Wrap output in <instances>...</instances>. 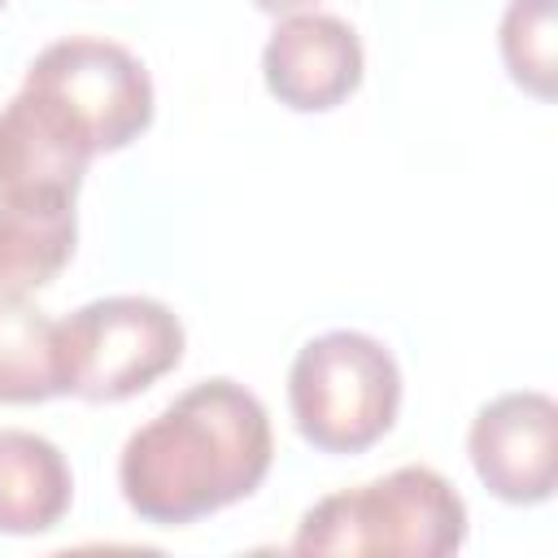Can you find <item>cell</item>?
<instances>
[{
    "instance_id": "9",
    "label": "cell",
    "mask_w": 558,
    "mask_h": 558,
    "mask_svg": "<svg viewBox=\"0 0 558 558\" xmlns=\"http://www.w3.org/2000/svg\"><path fill=\"white\" fill-rule=\"evenodd\" d=\"M74 497L65 453L26 427H0V532L39 536L52 532Z\"/></svg>"
},
{
    "instance_id": "4",
    "label": "cell",
    "mask_w": 558,
    "mask_h": 558,
    "mask_svg": "<svg viewBox=\"0 0 558 558\" xmlns=\"http://www.w3.org/2000/svg\"><path fill=\"white\" fill-rule=\"evenodd\" d=\"M61 392L87 405H113L183 362V323L157 296H100L57 323Z\"/></svg>"
},
{
    "instance_id": "7",
    "label": "cell",
    "mask_w": 558,
    "mask_h": 558,
    "mask_svg": "<svg viewBox=\"0 0 558 558\" xmlns=\"http://www.w3.org/2000/svg\"><path fill=\"white\" fill-rule=\"evenodd\" d=\"M362 70V39L336 13H288L262 48L266 92L296 113H327L344 105L357 92Z\"/></svg>"
},
{
    "instance_id": "13",
    "label": "cell",
    "mask_w": 558,
    "mask_h": 558,
    "mask_svg": "<svg viewBox=\"0 0 558 558\" xmlns=\"http://www.w3.org/2000/svg\"><path fill=\"white\" fill-rule=\"evenodd\" d=\"M262 13H275V17H288V13H305L310 4H318V0H253Z\"/></svg>"
},
{
    "instance_id": "8",
    "label": "cell",
    "mask_w": 558,
    "mask_h": 558,
    "mask_svg": "<svg viewBox=\"0 0 558 558\" xmlns=\"http://www.w3.org/2000/svg\"><path fill=\"white\" fill-rule=\"evenodd\" d=\"M96 148L65 109L17 87L0 109V196H78Z\"/></svg>"
},
{
    "instance_id": "10",
    "label": "cell",
    "mask_w": 558,
    "mask_h": 558,
    "mask_svg": "<svg viewBox=\"0 0 558 558\" xmlns=\"http://www.w3.org/2000/svg\"><path fill=\"white\" fill-rule=\"evenodd\" d=\"M78 214L70 196H0V292L48 288L74 257Z\"/></svg>"
},
{
    "instance_id": "3",
    "label": "cell",
    "mask_w": 558,
    "mask_h": 558,
    "mask_svg": "<svg viewBox=\"0 0 558 558\" xmlns=\"http://www.w3.org/2000/svg\"><path fill=\"white\" fill-rule=\"evenodd\" d=\"M288 410L301 440L318 453H366L397 423L401 366L366 331H323L288 366Z\"/></svg>"
},
{
    "instance_id": "1",
    "label": "cell",
    "mask_w": 558,
    "mask_h": 558,
    "mask_svg": "<svg viewBox=\"0 0 558 558\" xmlns=\"http://www.w3.org/2000/svg\"><path fill=\"white\" fill-rule=\"evenodd\" d=\"M275 462L266 405L235 379H201L135 427L118 458L126 506L157 527L218 514L262 488Z\"/></svg>"
},
{
    "instance_id": "5",
    "label": "cell",
    "mask_w": 558,
    "mask_h": 558,
    "mask_svg": "<svg viewBox=\"0 0 558 558\" xmlns=\"http://www.w3.org/2000/svg\"><path fill=\"white\" fill-rule=\"evenodd\" d=\"M22 87L65 109L96 153L126 148L153 122V78L144 61L113 39L70 35L48 44L26 65Z\"/></svg>"
},
{
    "instance_id": "14",
    "label": "cell",
    "mask_w": 558,
    "mask_h": 558,
    "mask_svg": "<svg viewBox=\"0 0 558 558\" xmlns=\"http://www.w3.org/2000/svg\"><path fill=\"white\" fill-rule=\"evenodd\" d=\"M4 4H9V0H0V9H4Z\"/></svg>"
},
{
    "instance_id": "12",
    "label": "cell",
    "mask_w": 558,
    "mask_h": 558,
    "mask_svg": "<svg viewBox=\"0 0 558 558\" xmlns=\"http://www.w3.org/2000/svg\"><path fill=\"white\" fill-rule=\"evenodd\" d=\"M501 61L510 78L536 96L554 100L558 92V0H510L501 13Z\"/></svg>"
},
{
    "instance_id": "11",
    "label": "cell",
    "mask_w": 558,
    "mask_h": 558,
    "mask_svg": "<svg viewBox=\"0 0 558 558\" xmlns=\"http://www.w3.org/2000/svg\"><path fill=\"white\" fill-rule=\"evenodd\" d=\"M61 392L57 323L22 301L0 292V405H35Z\"/></svg>"
},
{
    "instance_id": "2",
    "label": "cell",
    "mask_w": 558,
    "mask_h": 558,
    "mask_svg": "<svg viewBox=\"0 0 558 558\" xmlns=\"http://www.w3.org/2000/svg\"><path fill=\"white\" fill-rule=\"evenodd\" d=\"M466 541V501L432 466H397L384 480L310 506L292 554H405L440 558Z\"/></svg>"
},
{
    "instance_id": "6",
    "label": "cell",
    "mask_w": 558,
    "mask_h": 558,
    "mask_svg": "<svg viewBox=\"0 0 558 558\" xmlns=\"http://www.w3.org/2000/svg\"><path fill=\"white\" fill-rule=\"evenodd\" d=\"M466 453L480 484L506 506H541L558 484V401L523 388L501 392L471 418Z\"/></svg>"
}]
</instances>
